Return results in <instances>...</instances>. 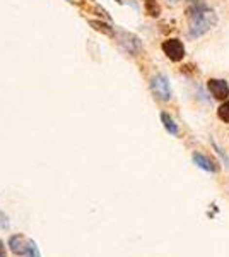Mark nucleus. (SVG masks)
Returning <instances> with one entry per match:
<instances>
[{"label": "nucleus", "instance_id": "nucleus-1", "mask_svg": "<svg viewBox=\"0 0 229 257\" xmlns=\"http://www.w3.org/2000/svg\"><path fill=\"white\" fill-rule=\"evenodd\" d=\"M187 16L190 19V38H198V36L205 35L215 24V14L202 0L194 2L187 9Z\"/></svg>", "mask_w": 229, "mask_h": 257}, {"label": "nucleus", "instance_id": "nucleus-2", "mask_svg": "<svg viewBox=\"0 0 229 257\" xmlns=\"http://www.w3.org/2000/svg\"><path fill=\"white\" fill-rule=\"evenodd\" d=\"M151 91L159 101H169L171 100V86L164 74H156L151 79Z\"/></svg>", "mask_w": 229, "mask_h": 257}, {"label": "nucleus", "instance_id": "nucleus-3", "mask_svg": "<svg viewBox=\"0 0 229 257\" xmlns=\"http://www.w3.org/2000/svg\"><path fill=\"white\" fill-rule=\"evenodd\" d=\"M162 52H164V55L169 60H173V62H180V60H183V57H185L183 43L176 38L166 39V41L162 43Z\"/></svg>", "mask_w": 229, "mask_h": 257}, {"label": "nucleus", "instance_id": "nucleus-4", "mask_svg": "<svg viewBox=\"0 0 229 257\" xmlns=\"http://www.w3.org/2000/svg\"><path fill=\"white\" fill-rule=\"evenodd\" d=\"M118 43H120V47L123 48L127 54H130V55H137L139 52H141V48H142L141 39H139L135 35L127 33V31L118 33Z\"/></svg>", "mask_w": 229, "mask_h": 257}, {"label": "nucleus", "instance_id": "nucleus-5", "mask_svg": "<svg viewBox=\"0 0 229 257\" xmlns=\"http://www.w3.org/2000/svg\"><path fill=\"white\" fill-rule=\"evenodd\" d=\"M207 88L215 100H228L229 96V84L224 79H209Z\"/></svg>", "mask_w": 229, "mask_h": 257}, {"label": "nucleus", "instance_id": "nucleus-6", "mask_svg": "<svg viewBox=\"0 0 229 257\" xmlns=\"http://www.w3.org/2000/svg\"><path fill=\"white\" fill-rule=\"evenodd\" d=\"M29 242L24 235H11L9 237V242L7 247L11 249V252L14 256H28V250H29Z\"/></svg>", "mask_w": 229, "mask_h": 257}, {"label": "nucleus", "instance_id": "nucleus-7", "mask_svg": "<svg viewBox=\"0 0 229 257\" xmlns=\"http://www.w3.org/2000/svg\"><path fill=\"white\" fill-rule=\"evenodd\" d=\"M194 163L197 165L198 168L205 170V171H215V170H217V168H215L214 161L209 160L207 156H204V154H200V153H195L194 154Z\"/></svg>", "mask_w": 229, "mask_h": 257}, {"label": "nucleus", "instance_id": "nucleus-8", "mask_svg": "<svg viewBox=\"0 0 229 257\" xmlns=\"http://www.w3.org/2000/svg\"><path fill=\"white\" fill-rule=\"evenodd\" d=\"M161 120H162V124H164V128L171 134V136H178V125L175 124V120L169 117L166 111H162L161 113Z\"/></svg>", "mask_w": 229, "mask_h": 257}, {"label": "nucleus", "instance_id": "nucleus-9", "mask_svg": "<svg viewBox=\"0 0 229 257\" xmlns=\"http://www.w3.org/2000/svg\"><path fill=\"white\" fill-rule=\"evenodd\" d=\"M89 24H91L92 28L96 29V31L103 33V35H106V36L115 35V29H113L109 24H106V22H103V21H89Z\"/></svg>", "mask_w": 229, "mask_h": 257}, {"label": "nucleus", "instance_id": "nucleus-10", "mask_svg": "<svg viewBox=\"0 0 229 257\" xmlns=\"http://www.w3.org/2000/svg\"><path fill=\"white\" fill-rule=\"evenodd\" d=\"M144 5H145V12H147L151 18H159L161 14V7L156 0H144Z\"/></svg>", "mask_w": 229, "mask_h": 257}, {"label": "nucleus", "instance_id": "nucleus-11", "mask_svg": "<svg viewBox=\"0 0 229 257\" xmlns=\"http://www.w3.org/2000/svg\"><path fill=\"white\" fill-rule=\"evenodd\" d=\"M217 117L221 118L222 122L229 124V100L224 101V103H222L221 107L217 108Z\"/></svg>", "mask_w": 229, "mask_h": 257}, {"label": "nucleus", "instance_id": "nucleus-12", "mask_svg": "<svg viewBox=\"0 0 229 257\" xmlns=\"http://www.w3.org/2000/svg\"><path fill=\"white\" fill-rule=\"evenodd\" d=\"M28 256L29 257H41V254H39V249L38 245H36V242H29V250H28Z\"/></svg>", "mask_w": 229, "mask_h": 257}, {"label": "nucleus", "instance_id": "nucleus-13", "mask_svg": "<svg viewBox=\"0 0 229 257\" xmlns=\"http://www.w3.org/2000/svg\"><path fill=\"white\" fill-rule=\"evenodd\" d=\"M212 146H214V149H215V151H217V154H219V156H221V158H222V160H224V163H226V165H229V160H228V158H226L224 151H222V149H221V147H219V146H217V144H215V143H214V141H212Z\"/></svg>", "mask_w": 229, "mask_h": 257}, {"label": "nucleus", "instance_id": "nucleus-14", "mask_svg": "<svg viewBox=\"0 0 229 257\" xmlns=\"http://www.w3.org/2000/svg\"><path fill=\"white\" fill-rule=\"evenodd\" d=\"M0 257H7V250H5V243L0 240Z\"/></svg>", "mask_w": 229, "mask_h": 257}, {"label": "nucleus", "instance_id": "nucleus-15", "mask_svg": "<svg viewBox=\"0 0 229 257\" xmlns=\"http://www.w3.org/2000/svg\"><path fill=\"white\" fill-rule=\"evenodd\" d=\"M117 2H118V4H122V0H117Z\"/></svg>", "mask_w": 229, "mask_h": 257}]
</instances>
